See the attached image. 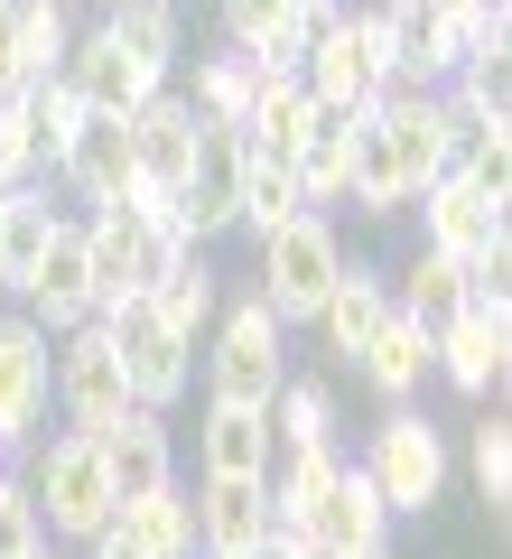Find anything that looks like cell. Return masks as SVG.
Returning <instances> with one entry per match:
<instances>
[{
	"label": "cell",
	"instance_id": "obj_1",
	"mask_svg": "<svg viewBox=\"0 0 512 559\" xmlns=\"http://www.w3.org/2000/svg\"><path fill=\"white\" fill-rule=\"evenodd\" d=\"M20 476H28V503H38V522H47V550H84V540L112 522V476H103V448L84 439V429H38L28 439V457H20Z\"/></svg>",
	"mask_w": 512,
	"mask_h": 559
},
{
	"label": "cell",
	"instance_id": "obj_2",
	"mask_svg": "<svg viewBox=\"0 0 512 559\" xmlns=\"http://www.w3.org/2000/svg\"><path fill=\"white\" fill-rule=\"evenodd\" d=\"M355 466L373 476V495H382V513L392 522H410V513H429L438 495H448V476H456V448H448V429H438L419 401H392V411L364 429V448H355Z\"/></svg>",
	"mask_w": 512,
	"mask_h": 559
},
{
	"label": "cell",
	"instance_id": "obj_3",
	"mask_svg": "<svg viewBox=\"0 0 512 559\" xmlns=\"http://www.w3.org/2000/svg\"><path fill=\"white\" fill-rule=\"evenodd\" d=\"M298 84H308L326 112H373V94L392 84V28H382V0H345L326 10L298 57Z\"/></svg>",
	"mask_w": 512,
	"mask_h": 559
},
{
	"label": "cell",
	"instance_id": "obj_4",
	"mask_svg": "<svg viewBox=\"0 0 512 559\" xmlns=\"http://www.w3.org/2000/svg\"><path fill=\"white\" fill-rule=\"evenodd\" d=\"M205 401H242V411H271V392L289 382V326L271 318V308L242 289V299L215 308V326H205Z\"/></svg>",
	"mask_w": 512,
	"mask_h": 559
},
{
	"label": "cell",
	"instance_id": "obj_5",
	"mask_svg": "<svg viewBox=\"0 0 512 559\" xmlns=\"http://www.w3.org/2000/svg\"><path fill=\"white\" fill-rule=\"evenodd\" d=\"M335 271H345V234H335V215H298V224H279V234L261 242L252 299L298 336V326H317V308H326Z\"/></svg>",
	"mask_w": 512,
	"mask_h": 559
},
{
	"label": "cell",
	"instance_id": "obj_6",
	"mask_svg": "<svg viewBox=\"0 0 512 559\" xmlns=\"http://www.w3.org/2000/svg\"><path fill=\"white\" fill-rule=\"evenodd\" d=\"M121 131H131V197L121 205H140V215H178V187H187V159H197V131L205 121L187 112V94L168 84V94H150L140 112H121Z\"/></svg>",
	"mask_w": 512,
	"mask_h": 559
},
{
	"label": "cell",
	"instance_id": "obj_7",
	"mask_svg": "<svg viewBox=\"0 0 512 559\" xmlns=\"http://www.w3.org/2000/svg\"><path fill=\"white\" fill-rule=\"evenodd\" d=\"M47 419H57V336H38L10 308L0 318V466H20Z\"/></svg>",
	"mask_w": 512,
	"mask_h": 559
},
{
	"label": "cell",
	"instance_id": "obj_8",
	"mask_svg": "<svg viewBox=\"0 0 512 559\" xmlns=\"http://www.w3.org/2000/svg\"><path fill=\"white\" fill-rule=\"evenodd\" d=\"M103 326H112V355H121V373H131V401H140V411H178V401L197 392V345L158 318L150 299L103 308Z\"/></svg>",
	"mask_w": 512,
	"mask_h": 559
},
{
	"label": "cell",
	"instance_id": "obj_9",
	"mask_svg": "<svg viewBox=\"0 0 512 559\" xmlns=\"http://www.w3.org/2000/svg\"><path fill=\"white\" fill-rule=\"evenodd\" d=\"M121 411H140V401H131V373L112 355V326L84 318L75 336H57V419L84 429V439H103Z\"/></svg>",
	"mask_w": 512,
	"mask_h": 559
},
{
	"label": "cell",
	"instance_id": "obj_10",
	"mask_svg": "<svg viewBox=\"0 0 512 559\" xmlns=\"http://www.w3.org/2000/svg\"><path fill=\"white\" fill-rule=\"evenodd\" d=\"M242 168H252V150H242L234 121H205L197 131V159H187V187L168 205H178V234L187 242H224L242 234Z\"/></svg>",
	"mask_w": 512,
	"mask_h": 559
},
{
	"label": "cell",
	"instance_id": "obj_11",
	"mask_svg": "<svg viewBox=\"0 0 512 559\" xmlns=\"http://www.w3.org/2000/svg\"><path fill=\"white\" fill-rule=\"evenodd\" d=\"M66 84H75V103L84 112H140L150 94H168V66L158 57H140L131 38H112V28H75V47H66Z\"/></svg>",
	"mask_w": 512,
	"mask_h": 559
},
{
	"label": "cell",
	"instance_id": "obj_12",
	"mask_svg": "<svg viewBox=\"0 0 512 559\" xmlns=\"http://www.w3.org/2000/svg\"><path fill=\"white\" fill-rule=\"evenodd\" d=\"M429 345H438V382H448V392L493 401V392H503V373H512V299L503 308H456V318H438Z\"/></svg>",
	"mask_w": 512,
	"mask_h": 559
},
{
	"label": "cell",
	"instance_id": "obj_13",
	"mask_svg": "<svg viewBox=\"0 0 512 559\" xmlns=\"http://www.w3.org/2000/svg\"><path fill=\"white\" fill-rule=\"evenodd\" d=\"M20 318L38 326V336H75V326L94 318V271H84V224L75 215H57L38 271L20 280Z\"/></svg>",
	"mask_w": 512,
	"mask_h": 559
},
{
	"label": "cell",
	"instance_id": "obj_14",
	"mask_svg": "<svg viewBox=\"0 0 512 559\" xmlns=\"http://www.w3.org/2000/svg\"><path fill=\"white\" fill-rule=\"evenodd\" d=\"M382 550H392V513H382L373 476L345 457L335 485L308 503V559H382Z\"/></svg>",
	"mask_w": 512,
	"mask_h": 559
},
{
	"label": "cell",
	"instance_id": "obj_15",
	"mask_svg": "<svg viewBox=\"0 0 512 559\" xmlns=\"http://www.w3.org/2000/svg\"><path fill=\"white\" fill-rule=\"evenodd\" d=\"M47 187H57V197H75L84 215L131 197V131H121V112H84L75 140L57 150V168H47Z\"/></svg>",
	"mask_w": 512,
	"mask_h": 559
},
{
	"label": "cell",
	"instance_id": "obj_16",
	"mask_svg": "<svg viewBox=\"0 0 512 559\" xmlns=\"http://www.w3.org/2000/svg\"><path fill=\"white\" fill-rule=\"evenodd\" d=\"M410 215H419V252H448V261H475L485 242L512 234L503 205H493L475 178H429V187L410 197Z\"/></svg>",
	"mask_w": 512,
	"mask_h": 559
},
{
	"label": "cell",
	"instance_id": "obj_17",
	"mask_svg": "<svg viewBox=\"0 0 512 559\" xmlns=\"http://www.w3.org/2000/svg\"><path fill=\"white\" fill-rule=\"evenodd\" d=\"M187 513H197V550L252 559L271 540V476H197L187 485Z\"/></svg>",
	"mask_w": 512,
	"mask_h": 559
},
{
	"label": "cell",
	"instance_id": "obj_18",
	"mask_svg": "<svg viewBox=\"0 0 512 559\" xmlns=\"http://www.w3.org/2000/svg\"><path fill=\"white\" fill-rule=\"evenodd\" d=\"M392 318V271H382V261H355L345 252V271H335V289H326V308H317V326L308 336L326 345L335 364H355L364 345H373V326Z\"/></svg>",
	"mask_w": 512,
	"mask_h": 559
},
{
	"label": "cell",
	"instance_id": "obj_19",
	"mask_svg": "<svg viewBox=\"0 0 512 559\" xmlns=\"http://www.w3.org/2000/svg\"><path fill=\"white\" fill-rule=\"evenodd\" d=\"M103 476H112V495H158V485H178V429H168V411H121L112 429H103Z\"/></svg>",
	"mask_w": 512,
	"mask_h": 559
},
{
	"label": "cell",
	"instance_id": "obj_20",
	"mask_svg": "<svg viewBox=\"0 0 512 559\" xmlns=\"http://www.w3.org/2000/svg\"><path fill=\"white\" fill-rule=\"evenodd\" d=\"M355 373L382 392V411H392V401H419V392L438 382V345H429V318H410V308L392 299V318L373 326V345L355 355Z\"/></svg>",
	"mask_w": 512,
	"mask_h": 559
},
{
	"label": "cell",
	"instance_id": "obj_21",
	"mask_svg": "<svg viewBox=\"0 0 512 559\" xmlns=\"http://www.w3.org/2000/svg\"><path fill=\"white\" fill-rule=\"evenodd\" d=\"M271 411H242V401L197 411V476H271Z\"/></svg>",
	"mask_w": 512,
	"mask_h": 559
},
{
	"label": "cell",
	"instance_id": "obj_22",
	"mask_svg": "<svg viewBox=\"0 0 512 559\" xmlns=\"http://www.w3.org/2000/svg\"><path fill=\"white\" fill-rule=\"evenodd\" d=\"M140 299H150L158 318L197 345L205 326H215V308H224V280H215V261H205V242H178V252L150 271V289H140Z\"/></svg>",
	"mask_w": 512,
	"mask_h": 559
},
{
	"label": "cell",
	"instance_id": "obj_23",
	"mask_svg": "<svg viewBox=\"0 0 512 559\" xmlns=\"http://www.w3.org/2000/svg\"><path fill=\"white\" fill-rule=\"evenodd\" d=\"M261 84H271V75H261L242 47H224V38H215L178 94H187V112H197V121H234V131H242V121H252V103H261Z\"/></svg>",
	"mask_w": 512,
	"mask_h": 559
},
{
	"label": "cell",
	"instance_id": "obj_24",
	"mask_svg": "<svg viewBox=\"0 0 512 559\" xmlns=\"http://www.w3.org/2000/svg\"><path fill=\"white\" fill-rule=\"evenodd\" d=\"M271 448L289 457V448H345V419H335V382L317 373H289L271 392Z\"/></svg>",
	"mask_w": 512,
	"mask_h": 559
},
{
	"label": "cell",
	"instance_id": "obj_25",
	"mask_svg": "<svg viewBox=\"0 0 512 559\" xmlns=\"http://www.w3.org/2000/svg\"><path fill=\"white\" fill-rule=\"evenodd\" d=\"M112 522L131 532L140 559H197V513H187V485H158V495L112 503Z\"/></svg>",
	"mask_w": 512,
	"mask_h": 559
},
{
	"label": "cell",
	"instance_id": "obj_26",
	"mask_svg": "<svg viewBox=\"0 0 512 559\" xmlns=\"http://www.w3.org/2000/svg\"><path fill=\"white\" fill-rule=\"evenodd\" d=\"M308 121H317V94L298 75H271V84H261V103H252V121H242V140H252V159L289 168L298 140H308Z\"/></svg>",
	"mask_w": 512,
	"mask_h": 559
},
{
	"label": "cell",
	"instance_id": "obj_27",
	"mask_svg": "<svg viewBox=\"0 0 512 559\" xmlns=\"http://www.w3.org/2000/svg\"><path fill=\"white\" fill-rule=\"evenodd\" d=\"M103 28L131 38L140 57H158L168 75L187 66V0H103Z\"/></svg>",
	"mask_w": 512,
	"mask_h": 559
},
{
	"label": "cell",
	"instance_id": "obj_28",
	"mask_svg": "<svg viewBox=\"0 0 512 559\" xmlns=\"http://www.w3.org/2000/svg\"><path fill=\"white\" fill-rule=\"evenodd\" d=\"M466 476H475V495H485L493 540H503V503H512V419H503V411L466 419Z\"/></svg>",
	"mask_w": 512,
	"mask_h": 559
},
{
	"label": "cell",
	"instance_id": "obj_29",
	"mask_svg": "<svg viewBox=\"0 0 512 559\" xmlns=\"http://www.w3.org/2000/svg\"><path fill=\"white\" fill-rule=\"evenodd\" d=\"M242 150H252V140H242ZM298 215H317V205L298 197V178H289L279 159H252V168H242V234H252V242H271L279 224H298Z\"/></svg>",
	"mask_w": 512,
	"mask_h": 559
},
{
	"label": "cell",
	"instance_id": "obj_30",
	"mask_svg": "<svg viewBox=\"0 0 512 559\" xmlns=\"http://www.w3.org/2000/svg\"><path fill=\"white\" fill-rule=\"evenodd\" d=\"M66 47H75V10H57V0H20V84L66 75Z\"/></svg>",
	"mask_w": 512,
	"mask_h": 559
},
{
	"label": "cell",
	"instance_id": "obj_31",
	"mask_svg": "<svg viewBox=\"0 0 512 559\" xmlns=\"http://www.w3.org/2000/svg\"><path fill=\"white\" fill-rule=\"evenodd\" d=\"M392 299L410 308V318L438 326V318H456V308H466V271H456L448 252H410V271L392 280Z\"/></svg>",
	"mask_w": 512,
	"mask_h": 559
},
{
	"label": "cell",
	"instance_id": "obj_32",
	"mask_svg": "<svg viewBox=\"0 0 512 559\" xmlns=\"http://www.w3.org/2000/svg\"><path fill=\"white\" fill-rule=\"evenodd\" d=\"M20 112H28V131H38V159L57 168V150L75 140V121H84L75 84H66V75H47V84H20Z\"/></svg>",
	"mask_w": 512,
	"mask_h": 559
},
{
	"label": "cell",
	"instance_id": "obj_33",
	"mask_svg": "<svg viewBox=\"0 0 512 559\" xmlns=\"http://www.w3.org/2000/svg\"><path fill=\"white\" fill-rule=\"evenodd\" d=\"M438 94H448L456 112H475V121H512V57H475V66H456Z\"/></svg>",
	"mask_w": 512,
	"mask_h": 559
},
{
	"label": "cell",
	"instance_id": "obj_34",
	"mask_svg": "<svg viewBox=\"0 0 512 559\" xmlns=\"http://www.w3.org/2000/svg\"><path fill=\"white\" fill-rule=\"evenodd\" d=\"M0 559H47V522L28 503V476L0 466Z\"/></svg>",
	"mask_w": 512,
	"mask_h": 559
},
{
	"label": "cell",
	"instance_id": "obj_35",
	"mask_svg": "<svg viewBox=\"0 0 512 559\" xmlns=\"http://www.w3.org/2000/svg\"><path fill=\"white\" fill-rule=\"evenodd\" d=\"M28 178H47V159H38V131H28L20 94H10V103H0V197L28 187Z\"/></svg>",
	"mask_w": 512,
	"mask_h": 559
},
{
	"label": "cell",
	"instance_id": "obj_36",
	"mask_svg": "<svg viewBox=\"0 0 512 559\" xmlns=\"http://www.w3.org/2000/svg\"><path fill=\"white\" fill-rule=\"evenodd\" d=\"M20 94V0H0V103Z\"/></svg>",
	"mask_w": 512,
	"mask_h": 559
},
{
	"label": "cell",
	"instance_id": "obj_37",
	"mask_svg": "<svg viewBox=\"0 0 512 559\" xmlns=\"http://www.w3.org/2000/svg\"><path fill=\"white\" fill-rule=\"evenodd\" d=\"M252 559H308V540H261Z\"/></svg>",
	"mask_w": 512,
	"mask_h": 559
},
{
	"label": "cell",
	"instance_id": "obj_38",
	"mask_svg": "<svg viewBox=\"0 0 512 559\" xmlns=\"http://www.w3.org/2000/svg\"><path fill=\"white\" fill-rule=\"evenodd\" d=\"M298 10H335V0H298Z\"/></svg>",
	"mask_w": 512,
	"mask_h": 559
},
{
	"label": "cell",
	"instance_id": "obj_39",
	"mask_svg": "<svg viewBox=\"0 0 512 559\" xmlns=\"http://www.w3.org/2000/svg\"><path fill=\"white\" fill-rule=\"evenodd\" d=\"M57 10H84V0H57Z\"/></svg>",
	"mask_w": 512,
	"mask_h": 559
},
{
	"label": "cell",
	"instance_id": "obj_40",
	"mask_svg": "<svg viewBox=\"0 0 512 559\" xmlns=\"http://www.w3.org/2000/svg\"><path fill=\"white\" fill-rule=\"evenodd\" d=\"M197 559H224V550H197Z\"/></svg>",
	"mask_w": 512,
	"mask_h": 559
},
{
	"label": "cell",
	"instance_id": "obj_41",
	"mask_svg": "<svg viewBox=\"0 0 512 559\" xmlns=\"http://www.w3.org/2000/svg\"><path fill=\"white\" fill-rule=\"evenodd\" d=\"M382 559H401V550H382Z\"/></svg>",
	"mask_w": 512,
	"mask_h": 559
}]
</instances>
